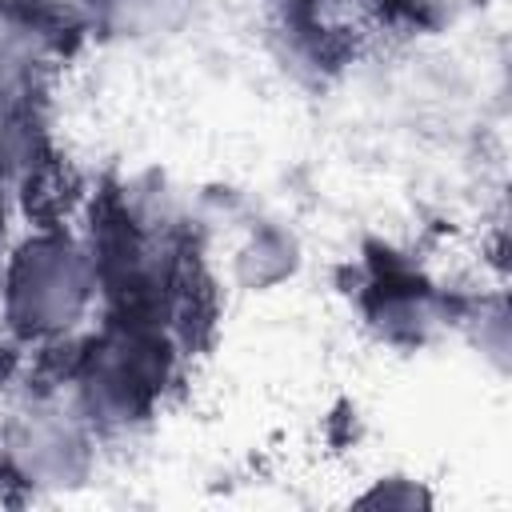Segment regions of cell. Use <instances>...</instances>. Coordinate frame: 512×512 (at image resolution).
Segmentation results:
<instances>
[{"mask_svg":"<svg viewBox=\"0 0 512 512\" xmlns=\"http://www.w3.org/2000/svg\"><path fill=\"white\" fill-rule=\"evenodd\" d=\"M96 284V264L76 240L60 232H36L8 256L0 284L4 320L24 340L64 336L84 320Z\"/></svg>","mask_w":512,"mask_h":512,"instance_id":"cell-1","label":"cell"},{"mask_svg":"<svg viewBox=\"0 0 512 512\" xmlns=\"http://www.w3.org/2000/svg\"><path fill=\"white\" fill-rule=\"evenodd\" d=\"M108 0H4L12 24L20 32H36V36H48V32H76L84 28L88 20L100 16Z\"/></svg>","mask_w":512,"mask_h":512,"instance_id":"cell-2","label":"cell"},{"mask_svg":"<svg viewBox=\"0 0 512 512\" xmlns=\"http://www.w3.org/2000/svg\"><path fill=\"white\" fill-rule=\"evenodd\" d=\"M0 236H4V204H0Z\"/></svg>","mask_w":512,"mask_h":512,"instance_id":"cell-3","label":"cell"}]
</instances>
